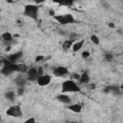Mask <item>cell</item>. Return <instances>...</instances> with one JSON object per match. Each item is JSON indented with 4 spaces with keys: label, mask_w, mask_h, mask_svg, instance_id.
<instances>
[{
    "label": "cell",
    "mask_w": 123,
    "mask_h": 123,
    "mask_svg": "<svg viewBox=\"0 0 123 123\" xmlns=\"http://www.w3.org/2000/svg\"><path fill=\"white\" fill-rule=\"evenodd\" d=\"M35 122H36V119L34 117H30L25 120V123H35Z\"/></svg>",
    "instance_id": "27"
},
{
    "label": "cell",
    "mask_w": 123,
    "mask_h": 123,
    "mask_svg": "<svg viewBox=\"0 0 123 123\" xmlns=\"http://www.w3.org/2000/svg\"><path fill=\"white\" fill-rule=\"evenodd\" d=\"M108 27L111 28V29H113V28H115V25L112 22H110V23H108Z\"/></svg>",
    "instance_id": "34"
},
{
    "label": "cell",
    "mask_w": 123,
    "mask_h": 123,
    "mask_svg": "<svg viewBox=\"0 0 123 123\" xmlns=\"http://www.w3.org/2000/svg\"><path fill=\"white\" fill-rule=\"evenodd\" d=\"M69 73V70L65 66H57L53 68V74L56 77H63Z\"/></svg>",
    "instance_id": "6"
},
{
    "label": "cell",
    "mask_w": 123,
    "mask_h": 123,
    "mask_svg": "<svg viewBox=\"0 0 123 123\" xmlns=\"http://www.w3.org/2000/svg\"><path fill=\"white\" fill-rule=\"evenodd\" d=\"M81 56H82V58H83V59H87V58H89V57H90V53H89L88 51H83Z\"/></svg>",
    "instance_id": "25"
},
{
    "label": "cell",
    "mask_w": 123,
    "mask_h": 123,
    "mask_svg": "<svg viewBox=\"0 0 123 123\" xmlns=\"http://www.w3.org/2000/svg\"><path fill=\"white\" fill-rule=\"evenodd\" d=\"M48 12H49V15H50V16H52V17H54V16L56 15V12H55V11H54L53 9H49Z\"/></svg>",
    "instance_id": "29"
},
{
    "label": "cell",
    "mask_w": 123,
    "mask_h": 123,
    "mask_svg": "<svg viewBox=\"0 0 123 123\" xmlns=\"http://www.w3.org/2000/svg\"><path fill=\"white\" fill-rule=\"evenodd\" d=\"M84 43H85V40H84V39L74 41V43H73V45H72V48H71V49H72V51H73L74 53H76V52L80 51V50L83 48Z\"/></svg>",
    "instance_id": "9"
},
{
    "label": "cell",
    "mask_w": 123,
    "mask_h": 123,
    "mask_svg": "<svg viewBox=\"0 0 123 123\" xmlns=\"http://www.w3.org/2000/svg\"><path fill=\"white\" fill-rule=\"evenodd\" d=\"M110 86V90H111V93H113L114 95H121L123 92L120 88V86Z\"/></svg>",
    "instance_id": "16"
},
{
    "label": "cell",
    "mask_w": 123,
    "mask_h": 123,
    "mask_svg": "<svg viewBox=\"0 0 123 123\" xmlns=\"http://www.w3.org/2000/svg\"><path fill=\"white\" fill-rule=\"evenodd\" d=\"M5 97L6 99H8L9 101H13L15 98V93L13 91H7L5 93Z\"/></svg>",
    "instance_id": "17"
},
{
    "label": "cell",
    "mask_w": 123,
    "mask_h": 123,
    "mask_svg": "<svg viewBox=\"0 0 123 123\" xmlns=\"http://www.w3.org/2000/svg\"><path fill=\"white\" fill-rule=\"evenodd\" d=\"M53 18H54L58 23H60V24H62V25H67V24H68V22H67V20H66L64 14H59V15L56 14Z\"/></svg>",
    "instance_id": "11"
},
{
    "label": "cell",
    "mask_w": 123,
    "mask_h": 123,
    "mask_svg": "<svg viewBox=\"0 0 123 123\" xmlns=\"http://www.w3.org/2000/svg\"><path fill=\"white\" fill-rule=\"evenodd\" d=\"M56 100H58L59 102L64 104V105H68V104H71V99L68 95H66L65 93H61V94H58L56 96Z\"/></svg>",
    "instance_id": "7"
},
{
    "label": "cell",
    "mask_w": 123,
    "mask_h": 123,
    "mask_svg": "<svg viewBox=\"0 0 123 123\" xmlns=\"http://www.w3.org/2000/svg\"><path fill=\"white\" fill-rule=\"evenodd\" d=\"M23 15L30 17L34 20H37L38 16V6L37 4H27L23 9Z\"/></svg>",
    "instance_id": "2"
},
{
    "label": "cell",
    "mask_w": 123,
    "mask_h": 123,
    "mask_svg": "<svg viewBox=\"0 0 123 123\" xmlns=\"http://www.w3.org/2000/svg\"><path fill=\"white\" fill-rule=\"evenodd\" d=\"M73 43H74V41L73 40H71L70 38H68V39H65L63 42H62V49L63 50H69L70 48H72V45H73Z\"/></svg>",
    "instance_id": "15"
},
{
    "label": "cell",
    "mask_w": 123,
    "mask_h": 123,
    "mask_svg": "<svg viewBox=\"0 0 123 123\" xmlns=\"http://www.w3.org/2000/svg\"><path fill=\"white\" fill-rule=\"evenodd\" d=\"M37 78H38L37 67H35V66L29 67V69L27 71V80L31 81V82H37Z\"/></svg>",
    "instance_id": "5"
},
{
    "label": "cell",
    "mask_w": 123,
    "mask_h": 123,
    "mask_svg": "<svg viewBox=\"0 0 123 123\" xmlns=\"http://www.w3.org/2000/svg\"><path fill=\"white\" fill-rule=\"evenodd\" d=\"M87 85H88V87H89L90 89H95V87H96V85H95V84H89V83H88Z\"/></svg>",
    "instance_id": "33"
},
{
    "label": "cell",
    "mask_w": 123,
    "mask_h": 123,
    "mask_svg": "<svg viewBox=\"0 0 123 123\" xmlns=\"http://www.w3.org/2000/svg\"><path fill=\"white\" fill-rule=\"evenodd\" d=\"M13 37H14V36H12L10 32H5L1 35V38L5 42H12L13 40Z\"/></svg>",
    "instance_id": "12"
},
{
    "label": "cell",
    "mask_w": 123,
    "mask_h": 123,
    "mask_svg": "<svg viewBox=\"0 0 123 123\" xmlns=\"http://www.w3.org/2000/svg\"><path fill=\"white\" fill-rule=\"evenodd\" d=\"M34 1V3L35 4H37V5H39V4H42L45 0H33Z\"/></svg>",
    "instance_id": "32"
},
{
    "label": "cell",
    "mask_w": 123,
    "mask_h": 123,
    "mask_svg": "<svg viewBox=\"0 0 123 123\" xmlns=\"http://www.w3.org/2000/svg\"><path fill=\"white\" fill-rule=\"evenodd\" d=\"M53 2L61 6H66V7H71L74 4V0H53Z\"/></svg>",
    "instance_id": "14"
},
{
    "label": "cell",
    "mask_w": 123,
    "mask_h": 123,
    "mask_svg": "<svg viewBox=\"0 0 123 123\" xmlns=\"http://www.w3.org/2000/svg\"><path fill=\"white\" fill-rule=\"evenodd\" d=\"M27 81H28L27 78H26V79H23V78H17V79L15 80V84L17 85V86H24Z\"/></svg>",
    "instance_id": "20"
},
{
    "label": "cell",
    "mask_w": 123,
    "mask_h": 123,
    "mask_svg": "<svg viewBox=\"0 0 123 123\" xmlns=\"http://www.w3.org/2000/svg\"><path fill=\"white\" fill-rule=\"evenodd\" d=\"M64 15H65V18H66L68 24H72V23L75 22V18H74V16L71 13H65Z\"/></svg>",
    "instance_id": "21"
},
{
    "label": "cell",
    "mask_w": 123,
    "mask_h": 123,
    "mask_svg": "<svg viewBox=\"0 0 123 123\" xmlns=\"http://www.w3.org/2000/svg\"><path fill=\"white\" fill-rule=\"evenodd\" d=\"M37 73H38V76H40V75H42L43 74V68L42 67H37Z\"/></svg>",
    "instance_id": "31"
},
{
    "label": "cell",
    "mask_w": 123,
    "mask_h": 123,
    "mask_svg": "<svg viewBox=\"0 0 123 123\" xmlns=\"http://www.w3.org/2000/svg\"><path fill=\"white\" fill-rule=\"evenodd\" d=\"M44 60H45V57H44V56H42V55H38V56L36 57L35 62H42V61H44Z\"/></svg>",
    "instance_id": "23"
},
{
    "label": "cell",
    "mask_w": 123,
    "mask_h": 123,
    "mask_svg": "<svg viewBox=\"0 0 123 123\" xmlns=\"http://www.w3.org/2000/svg\"><path fill=\"white\" fill-rule=\"evenodd\" d=\"M6 114L9 116H12V117H21L22 110H21L20 106L13 105V106H11L10 108H8V110L6 111Z\"/></svg>",
    "instance_id": "3"
},
{
    "label": "cell",
    "mask_w": 123,
    "mask_h": 123,
    "mask_svg": "<svg viewBox=\"0 0 123 123\" xmlns=\"http://www.w3.org/2000/svg\"><path fill=\"white\" fill-rule=\"evenodd\" d=\"M89 81H90V77H89L88 73H87V72H83V73L81 74V77H80L79 82H80L81 84L87 85V84L89 83Z\"/></svg>",
    "instance_id": "13"
},
{
    "label": "cell",
    "mask_w": 123,
    "mask_h": 123,
    "mask_svg": "<svg viewBox=\"0 0 123 123\" xmlns=\"http://www.w3.org/2000/svg\"><path fill=\"white\" fill-rule=\"evenodd\" d=\"M22 52H16V53H13V54H11V55H9L8 57H7V59L9 60V61H11L12 62H17L19 60H20V58L22 57Z\"/></svg>",
    "instance_id": "10"
},
{
    "label": "cell",
    "mask_w": 123,
    "mask_h": 123,
    "mask_svg": "<svg viewBox=\"0 0 123 123\" xmlns=\"http://www.w3.org/2000/svg\"><path fill=\"white\" fill-rule=\"evenodd\" d=\"M90 41L93 43V44H95V45H99L100 44V38L98 37V36H96V35H91L90 36Z\"/></svg>",
    "instance_id": "18"
},
{
    "label": "cell",
    "mask_w": 123,
    "mask_h": 123,
    "mask_svg": "<svg viewBox=\"0 0 123 123\" xmlns=\"http://www.w3.org/2000/svg\"><path fill=\"white\" fill-rule=\"evenodd\" d=\"M24 91H25L24 86H17V91H16L17 95H23Z\"/></svg>",
    "instance_id": "24"
},
{
    "label": "cell",
    "mask_w": 123,
    "mask_h": 123,
    "mask_svg": "<svg viewBox=\"0 0 123 123\" xmlns=\"http://www.w3.org/2000/svg\"><path fill=\"white\" fill-rule=\"evenodd\" d=\"M28 69H29V67L26 65V64H24V63H18V72H20V73H27V71H28Z\"/></svg>",
    "instance_id": "19"
},
{
    "label": "cell",
    "mask_w": 123,
    "mask_h": 123,
    "mask_svg": "<svg viewBox=\"0 0 123 123\" xmlns=\"http://www.w3.org/2000/svg\"><path fill=\"white\" fill-rule=\"evenodd\" d=\"M81 87L77 83L70 79V80H65L62 83V93H67V92H80Z\"/></svg>",
    "instance_id": "1"
},
{
    "label": "cell",
    "mask_w": 123,
    "mask_h": 123,
    "mask_svg": "<svg viewBox=\"0 0 123 123\" xmlns=\"http://www.w3.org/2000/svg\"><path fill=\"white\" fill-rule=\"evenodd\" d=\"M7 2H8V3H12L13 1H12V0H7Z\"/></svg>",
    "instance_id": "36"
},
{
    "label": "cell",
    "mask_w": 123,
    "mask_h": 123,
    "mask_svg": "<svg viewBox=\"0 0 123 123\" xmlns=\"http://www.w3.org/2000/svg\"><path fill=\"white\" fill-rule=\"evenodd\" d=\"M105 59H106L107 62H111L112 59H113V56L111 53H107V54H105Z\"/></svg>",
    "instance_id": "22"
},
{
    "label": "cell",
    "mask_w": 123,
    "mask_h": 123,
    "mask_svg": "<svg viewBox=\"0 0 123 123\" xmlns=\"http://www.w3.org/2000/svg\"><path fill=\"white\" fill-rule=\"evenodd\" d=\"M103 92H104V93H111V90H110V86H105V87L103 88Z\"/></svg>",
    "instance_id": "30"
},
{
    "label": "cell",
    "mask_w": 123,
    "mask_h": 123,
    "mask_svg": "<svg viewBox=\"0 0 123 123\" xmlns=\"http://www.w3.org/2000/svg\"><path fill=\"white\" fill-rule=\"evenodd\" d=\"M67 109L69 111L75 112V113H80L82 111V110H83V107H82L81 104H77L76 103V104H68L67 105Z\"/></svg>",
    "instance_id": "8"
},
{
    "label": "cell",
    "mask_w": 123,
    "mask_h": 123,
    "mask_svg": "<svg viewBox=\"0 0 123 123\" xmlns=\"http://www.w3.org/2000/svg\"><path fill=\"white\" fill-rule=\"evenodd\" d=\"M77 34H73V33H71V34H69V38L71 39V40H73V41H75V39L77 38Z\"/></svg>",
    "instance_id": "26"
},
{
    "label": "cell",
    "mask_w": 123,
    "mask_h": 123,
    "mask_svg": "<svg viewBox=\"0 0 123 123\" xmlns=\"http://www.w3.org/2000/svg\"><path fill=\"white\" fill-rule=\"evenodd\" d=\"M120 88H121V90H122V92H123V83L120 85Z\"/></svg>",
    "instance_id": "35"
},
{
    "label": "cell",
    "mask_w": 123,
    "mask_h": 123,
    "mask_svg": "<svg viewBox=\"0 0 123 123\" xmlns=\"http://www.w3.org/2000/svg\"><path fill=\"white\" fill-rule=\"evenodd\" d=\"M52 81V77L51 75H48V74H42L40 76H38L37 80V84L39 86H48Z\"/></svg>",
    "instance_id": "4"
},
{
    "label": "cell",
    "mask_w": 123,
    "mask_h": 123,
    "mask_svg": "<svg viewBox=\"0 0 123 123\" xmlns=\"http://www.w3.org/2000/svg\"><path fill=\"white\" fill-rule=\"evenodd\" d=\"M80 77H81V75L80 74H73L72 75V80H77V81H79L80 80Z\"/></svg>",
    "instance_id": "28"
}]
</instances>
